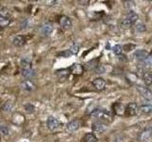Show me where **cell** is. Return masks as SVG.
I'll use <instances>...</instances> for the list:
<instances>
[{
	"label": "cell",
	"mask_w": 152,
	"mask_h": 142,
	"mask_svg": "<svg viewBox=\"0 0 152 142\" xmlns=\"http://www.w3.org/2000/svg\"><path fill=\"white\" fill-rule=\"evenodd\" d=\"M90 117L92 118H96L99 121H107L110 122L113 120V114L109 112L106 109H100V108H95L92 112L90 113Z\"/></svg>",
	"instance_id": "1"
},
{
	"label": "cell",
	"mask_w": 152,
	"mask_h": 142,
	"mask_svg": "<svg viewBox=\"0 0 152 142\" xmlns=\"http://www.w3.org/2000/svg\"><path fill=\"white\" fill-rule=\"evenodd\" d=\"M11 23V15L6 9H0V27L5 28Z\"/></svg>",
	"instance_id": "2"
},
{
	"label": "cell",
	"mask_w": 152,
	"mask_h": 142,
	"mask_svg": "<svg viewBox=\"0 0 152 142\" xmlns=\"http://www.w3.org/2000/svg\"><path fill=\"white\" fill-rule=\"evenodd\" d=\"M152 139V127H147L140 133L138 136L139 142H149Z\"/></svg>",
	"instance_id": "3"
},
{
	"label": "cell",
	"mask_w": 152,
	"mask_h": 142,
	"mask_svg": "<svg viewBox=\"0 0 152 142\" xmlns=\"http://www.w3.org/2000/svg\"><path fill=\"white\" fill-rule=\"evenodd\" d=\"M52 31H53V25L49 22H46L45 24H43L39 30V32L42 36H49L51 34Z\"/></svg>",
	"instance_id": "4"
},
{
	"label": "cell",
	"mask_w": 152,
	"mask_h": 142,
	"mask_svg": "<svg viewBox=\"0 0 152 142\" xmlns=\"http://www.w3.org/2000/svg\"><path fill=\"white\" fill-rule=\"evenodd\" d=\"M138 105L134 102H130L128 103L127 105L125 107V115L126 117H133L135 116L137 112H138Z\"/></svg>",
	"instance_id": "5"
},
{
	"label": "cell",
	"mask_w": 152,
	"mask_h": 142,
	"mask_svg": "<svg viewBox=\"0 0 152 142\" xmlns=\"http://www.w3.org/2000/svg\"><path fill=\"white\" fill-rule=\"evenodd\" d=\"M107 130V125L103 121H95L92 124V131L98 134H103L104 132Z\"/></svg>",
	"instance_id": "6"
},
{
	"label": "cell",
	"mask_w": 152,
	"mask_h": 142,
	"mask_svg": "<svg viewBox=\"0 0 152 142\" xmlns=\"http://www.w3.org/2000/svg\"><path fill=\"white\" fill-rule=\"evenodd\" d=\"M136 89L138 90V92L140 93V95L146 99H152V91L147 87L142 86V85H137Z\"/></svg>",
	"instance_id": "7"
},
{
	"label": "cell",
	"mask_w": 152,
	"mask_h": 142,
	"mask_svg": "<svg viewBox=\"0 0 152 142\" xmlns=\"http://www.w3.org/2000/svg\"><path fill=\"white\" fill-rule=\"evenodd\" d=\"M47 125H48V128H49L50 130L51 131H54L56 130L57 128L59 127V121L57 120L56 117H48V120H47Z\"/></svg>",
	"instance_id": "8"
},
{
	"label": "cell",
	"mask_w": 152,
	"mask_h": 142,
	"mask_svg": "<svg viewBox=\"0 0 152 142\" xmlns=\"http://www.w3.org/2000/svg\"><path fill=\"white\" fill-rule=\"evenodd\" d=\"M92 85L96 90L102 91V90H104V87H106V80L103 78H96L92 80Z\"/></svg>",
	"instance_id": "9"
},
{
	"label": "cell",
	"mask_w": 152,
	"mask_h": 142,
	"mask_svg": "<svg viewBox=\"0 0 152 142\" xmlns=\"http://www.w3.org/2000/svg\"><path fill=\"white\" fill-rule=\"evenodd\" d=\"M59 23H60V26L64 28V30H69L72 26V22H71L70 18L68 17V16H61L60 20H59Z\"/></svg>",
	"instance_id": "10"
},
{
	"label": "cell",
	"mask_w": 152,
	"mask_h": 142,
	"mask_svg": "<svg viewBox=\"0 0 152 142\" xmlns=\"http://www.w3.org/2000/svg\"><path fill=\"white\" fill-rule=\"evenodd\" d=\"M27 42V37L24 35H18L16 37H14V39L12 40L13 46H15L17 47H21L26 44Z\"/></svg>",
	"instance_id": "11"
},
{
	"label": "cell",
	"mask_w": 152,
	"mask_h": 142,
	"mask_svg": "<svg viewBox=\"0 0 152 142\" xmlns=\"http://www.w3.org/2000/svg\"><path fill=\"white\" fill-rule=\"evenodd\" d=\"M113 112L114 114H116L118 116H122L125 114V106L123 105V103L121 102H115L112 105Z\"/></svg>",
	"instance_id": "12"
},
{
	"label": "cell",
	"mask_w": 152,
	"mask_h": 142,
	"mask_svg": "<svg viewBox=\"0 0 152 142\" xmlns=\"http://www.w3.org/2000/svg\"><path fill=\"white\" fill-rule=\"evenodd\" d=\"M80 127V120H73L69 121L68 124H66V129L69 132H75L79 129Z\"/></svg>",
	"instance_id": "13"
},
{
	"label": "cell",
	"mask_w": 152,
	"mask_h": 142,
	"mask_svg": "<svg viewBox=\"0 0 152 142\" xmlns=\"http://www.w3.org/2000/svg\"><path fill=\"white\" fill-rule=\"evenodd\" d=\"M148 52L145 49H137L135 52H134V57L139 61H144L146 59V57L148 56Z\"/></svg>",
	"instance_id": "14"
},
{
	"label": "cell",
	"mask_w": 152,
	"mask_h": 142,
	"mask_svg": "<svg viewBox=\"0 0 152 142\" xmlns=\"http://www.w3.org/2000/svg\"><path fill=\"white\" fill-rule=\"evenodd\" d=\"M69 70L73 75H81L84 72V67L79 64H74L73 65L70 66V67L69 68Z\"/></svg>",
	"instance_id": "15"
},
{
	"label": "cell",
	"mask_w": 152,
	"mask_h": 142,
	"mask_svg": "<svg viewBox=\"0 0 152 142\" xmlns=\"http://www.w3.org/2000/svg\"><path fill=\"white\" fill-rule=\"evenodd\" d=\"M21 74L25 79H27V80H28L30 79H32L35 76V71L32 68H27V69H22L21 70Z\"/></svg>",
	"instance_id": "16"
},
{
	"label": "cell",
	"mask_w": 152,
	"mask_h": 142,
	"mask_svg": "<svg viewBox=\"0 0 152 142\" xmlns=\"http://www.w3.org/2000/svg\"><path fill=\"white\" fill-rule=\"evenodd\" d=\"M20 65L22 69H27V68H31V59L30 57H25L22 58L20 61Z\"/></svg>",
	"instance_id": "17"
},
{
	"label": "cell",
	"mask_w": 152,
	"mask_h": 142,
	"mask_svg": "<svg viewBox=\"0 0 152 142\" xmlns=\"http://www.w3.org/2000/svg\"><path fill=\"white\" fill-rule=\"evenodd\" d=\"M142 80L146 85H152V72L147 71L142 76Z\"/></svg>",
	"instance_id": "18"
},
{
	"label": "cell",
	"mask_w": 152,
	"mask_h": 142,
	"mask_svg": "<svg viewBox=\"0 0 152 142\" xmlns=\"http://www.w3.org/2000/svg\"><path fill=\"white\" fill-rule=\"evenodd\" d=\"M83 140L84 142H97L98 138L94 134H92V133H88V134L85 135Z\"/></svg>",
	"instance_id": "19"
},
{
	"label": "cell",
	"mask_w": 152,
	"mask_h": 142,
	"mask_svg": "<svg viewBox=\"0 0 152 142\" xmlns=\"http://www.w3.org/2000/svg\"><path fill=\"white\" fill-rule=\"evenodd\" d=\"M126 18H128L129 20L133 23V24H135L138 20V18H139V16H138V14L134 12V11H132V9H129L126 14Z\"/></svg>",
	"instance_id": "20"
},
{
	"label": "cell",
	"mask_w": 152,
	"mask_h": 142,
	"mask_svg": "<svg viewBox=\"0 0 152 142\" xmlns=\"http://www.w3.org/2000/svg\"><path fill=\"white\" fill-rule=\"evenodd\" d=\"M12 108H13V104L12 101H7V102H5L2 107H1V111L3 113H10V112H12Z\"/></svg>",
	"instance_id": "21"
},
{
	"label": "cell",
	"mask_w": 152,
	"mask_h": 142,
	"mask_svg": "<svg viewBox=\"0 0 152 142\" xmlns=\"http://www.w3.org/2000/svg\"><path fill=\"white\" fill-rule=\"evenodd\" d=\"M140 111L142 114H151L152 104H142V105L140 106Z\"/></svg>",
	"instance_id": "22"
},
{
	"label": "cell",
	"mask_w": 152,
	"mask_h": 142,
	"mask_svg": "<svg viewBox=\"0 0 152 142\" xmlns=\"http://www.w3.org/2000/svg\"><path fill=\"white\" fill-rule=\"evenodd\" d=\"M22 87L26 91H32L34 89V85H33L31 80H25V82L22 83Z\"/></svg>",
	"instance_id": "23"
},
{
	"label": "cell",
	"mask_w": 152,
	"mask_h": 142,
	"mask_svg": "<svg viewBox=\"0 0 152 142\" xmlns=\"http://www.w3.org/2000/svg\"><path fill=\"white\" fill-rule=\"evenodd\" d=\"M134 24H133L129 19L128 18H124L123 20H122V22H121V26H122V28H131Z\"/></svg>",
	"instance_id": "24"
},
{
	"label": "cell",
	"mask_w": 152,
	"mask_h": 142,
	"mask_svg": "<svg viewBox=\"0 0 152 142\" xmlns=\"http://www.w3.org/2000/svg\"><path fill=\"white\" fill-rule=\"evenodd\" d=\"M79 49H80V47H79V46L77 44H73V45L70 46V47L68 50L69 51V53L71 55H76L79 52Z\"/></svg>",
	"instance_id": "25"
},
{
	"label": "cell",
	"mask_w": 152,
	"mask_h": 142,
	"mask_svg": "<svg viewBox=\"0 0 152 142\" xmlns=\"http://www.w3.org/2000/svg\"><path fill=\"white\" fill-rule=\"evenodd\" d=\"M142 64L144 66H151L152 65V52L150 54H148V56L146 57V59L142 61Z\"/></svg>",
	"instance_id": "26"
},
{
	"label": "cell",
	"mask_w": 152,
	"mask_h": 142,
	"mask_svg": "<svg viewBox=\"0 0 152 142\" xmlns=\"http://www.w3.org/2000/svg\"><path fill=\"white\" fill-rule=\"evenodd\" d=\"M112 51H113V53L114 54H116V55H120L122 53V51H123V47L122 46L120 45H115L113 47H112Z\"/></svg>",
	"instance_id": "27"
},
{
	"label": "cell",
	"mask_w": 152,
	"mask_h": 142,
	"mask_svg": "<svg viewBox=\"0 0 152 142\" xmlns=\"http://www.w3.org/2000/svg\"><path fill=\"white\" fill-rule=\"evenodd\" d=\"M25 110L28 114H32L33 112H34V110H35V107L33 106L32 104L28 103V104H25Z\"/></svg>",
	"instance_id": "28"
},
{
	"label": "cell",
	"mask_w": 152,
	"mask_h": 142,
	"mask_svg": "<svg viewBox=\"0 0 152 142\" xmlns=\"http://www.w3.org/2000/svg\"><path fill=\"white\" fill-rule=\"evenodd\" d=\"M135 49V46L134 45H132V44H127V45H125L123 46V49L126 51V52H129L131 51L132 49Z\"/></svg>",
	"instance_id": "29"
},
{
	"label": "cell",
	"mask_w": 152,
	"mask_h": 142,
	"mask_svg": "<svg viewBox=\"0 0 152 142\" xmlns=\"http://www.w3.org/2000/svg\"><path fill=\"white\" fill-rule=\"evenodd\" d=\"M145 30H146V28L144 24H138L136 26V30L139 32H144V31H145Z\"/></svg>",
	"instance_id": "30"
},
{
	"label": "cell",
	"mask_w": 152,
	"mask_h": 142,
	"mask_svg": "<svg viewBox=\"0 0 152 142\" xmlns=\"http://www.w3.org/2000/svg\"><path fill=\"white\" fill-rule=\"evenodd\" d=\"M0 132H1V134L3 135H8L10 133V130L7 126H3V127H0Z\"/></svg>",
	"instance_id": "31"
},
{
	"label": "cell",
	"mask_w": 152,
	"mask_h": 142,
	"mask_svg": "<svg viewBox=\"0 0 152 142\" xmlns=\"http://www.w3.org/2000/svg\"><path fill=\"white\" fill-rule=\"evenodd\" d=\"M124 6H125L126 9H131L135 6V4L133 1H125L124 2Z\"/></svg>",
	"instance_id": "32"
},
{
	"label": "cell",
	"mask_w": 152,
	"mask_h": 142,
	"mask_svg": "<svg viewBox=\"0 0 152 142\" xmlns=\"http://www.w3.org/2000/svg\"><path fill=\"white\" fill-rule=\"evenodd\" d=\"M95 73H97V74L104 73V66H97V67L95 68Z\"/></svg>",
	"instance_id": "33"
},
{
	"label": "cell",
	"mask_w": 152,
	"mask_h": 142,
	"mask_svg": "<svg viewBox=\"0 0 152 142\" xmlns=\"http://www.w3.org/2000/svg\"><path fill=\"white\" fill-rule=\"evenodd\" d=\"M60 55H62L63 57H65V58H69V57L71 56V54L69 53V50H66V51H63V52H61Z\"/></svg>",
	"instance_id": "34"
},
{
	"label": "cell",
	"mask_w": 152,
	"mask_h": 142,
	"mask_svg": "<svg viewBox=\"0 0 152 142\" xmlns=\"http://www.w3.org/2000/svg\"><path fill=\"white\" fill-rule=\"evenodd\" d=\"M21 26H22V28H27V26H28V20L27 19H25L22 23H21Z\"/></svg>",
	"instance_id": "35"
}]
</instances>
